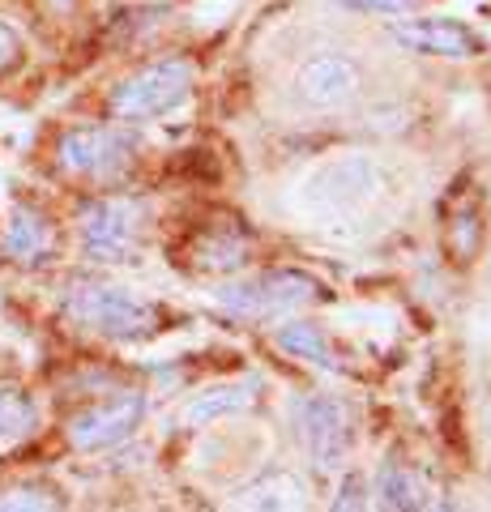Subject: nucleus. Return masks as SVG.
Masks as SVG:
<instances>
[{"mask_svg":"<svg viewBox=\"0 0 491 512\" xmlns=\"http://www.w3.org/2000/svg\"><path fill=\"white\" fill-rule=\"evenodd\" d=\"M261 384L257 380H231V384H214V389L197 393L193 402L184 406V423H223L231 414H244L252 402H257Z\"/></svg>","mask_w":491,"mask_h":512,"instance_id":"ddd939ff","label":"nucleus"},{"mask_svg":"<svg viewBox=\"0 0 491 512\" xmlns=\"http://www.w3.org/2000/svg\"><path fill=\"white\" fill-rule=\"evenodd\" d=\"M338 5H351L363 13H410V9L427 5V0H338Z\"/></svg>","mask_w":491,"mask_h":512,"instance_id":"412c9836","label":"nucleus"},{"mask_svg":"<svg viewBox=\"0 0 491 512\" xmlns=\"http://www.w3.org/2000/svg\"><path fill=\"white\" fill-rule=\"evenodd\" d=\"M201 256H205V269H235V265H244V256H248V244L244 239H235L231 227H218L214 239H205L201 244Z\"/></svg>","mask_w":491,"mask_h":512,"instance_id":"f3484780","label":"nucleus"},{"mask_svg":"<svg viewBox=\"0 0 491 512\" xmlns=\"http://www.w3.org/2000/svg\"><path fill=\"white\" fill-rule=\"evenodd\" d=\"M295 414L316 470H338L346 453H351V423H346L342 402L329 393H304Z\"/></svg>","mask_w":491,"mask_h":512,"instance_id":"0eeeda50","label":"nucleus"},{"mask_svg":"<svg viewBox=\"0 0 491 512\" xmlns=\"http://www.w3.org/2000/svg\"><path fill=\"white\" fill-rule=\"evenodd\" d=\"M227 512H308V487L291 470H269L235 491Z\"/></svg>","mask_w":491,"mask_h":512,"instance_id":"9d476101","label":"nucleus"},{"mask_svg":"<svg viewBox=\"0 0 491 512\" xmlns=\"http://www.w3.org/2000/svg\"><path fill=\"white\" fill-rule=\"evenodd\" d=\"M316 299H321V282L299 274V269H265L257 278L227 282L223 291H218V303H223L231 316H244V320L291 316Z\"/></svg>","mask_w":491,"mask_h":512,"instance_id":"f03ea898","label":"nucleus"},{"mask_svg":"<svg viewBox=\"0 0 491 512\" xmlns=\"http://www.w3.org/2000/svg\"><path fill=\"white\" fill-rule=\"evenodd\" d=\"M423 512H453V508H449V504H440L436 495H432V500H427V508H423Z\"/></svg>","mask_w":491,"mask_h":512,"instance_id":"4be33fe9","label":"nucleus"},{"mask_svg":"<svg viewBox=\"0 0 491 512\" xmlns=\"http://www.w3.org/2000/svg\"><path fill=\"white\" fill-rule=\"evenodd\" d=\"M35 431V402L22 389H0V444H18Z\"/></svg>","mask_w":491,"mask_h":512,"instance_id":"dca6fc26","label":"nucleus"},{"mask_svg":"<svg viewBox=\"0 0 491 512\" xmlns=\"http://www.w3.org/2000/svg\"><path fill=\"white\" fill-rule=\"evenodd\" d=\"M376 512H423L427 508V483L415 474V470H406V466H385L376 478Z\"/></svg>","mask_w":491,"mask_h":512,"instance_id":"4468645a","label":"nucleus"},{"mask_svg":"<svg viewBox=\"0 0 491 512\" xmlns=\"http://www.w3.org/2000/svg\"><path fill=\"white\" fill-rule=\"evenodd\" d=\"M5 252H9V261H18L26 269L47 265L56 256V227H52V218L39 214L35 205H13V214L5 222Z\"/></svg>","mask_w":491,"mask_h":512,"instance_id":"9b49d317","label":"nucleus"},{"mask_svg":"<svg viewBox=\"0 0 491 512\" xmlns=\"http://www.w3.org/2000/svg\"><path fill=\"white\" fill-rule=\"evenodd\" d=\"M141 414H146V397L141 393H116V397H103L86 410H77L65 436L77 453H103V448H116L120 440H129Z\"/></svg>","mask_w":491,"mask_h":512,"instance_id":"423d86ee","label":"nucleus"},{"mask_svg":"<svg viewBox=\"0 0 491 512\" xmlns=\"http://www.w3.org/2000/svg\"><path fill=\"white\" fill-rule=\"evenodd\" d=\"M440 239L453 265H470L483 248V197L470 180H457L440 201Z\"/></svg>","mask_w":491,"mask_h":512,"instance_id":"6e6552de","label":"nucleus"},{"mask_svg":"<svg viewBox=\"0 0 491 512\" xmlns=\"http://www.w3.org/2000/svg\"><path fill=\"white\" fill-rule=\"evenodd\" d=\"M188 90H193V64L188 60H158V64L137 69L133 77H124V82L112 90L107 107H112V116L120 124H137V120H154L176 103H184Z\"/></svg>","mask_w":491,"mask_h":512,"instance_id":"20e7f679","label":"nucleus"},{"mask_svg":"<svg viewBox=\"0 0 491 512\" xmlns=\"http://www.w3.org/2000/svg\"><path fill=\"white\" fill-rule=\"evenodd\" d=\"M389 35L398 39L402 47L419 56H479L483 52V39L474 35L470 26L453 22V18H415V22H398L389 26Z\"/></svg>","mask_w":491,"mask_h":512,"instance_id":"1a4fd4ad","label":"nucleus"},{"mask_svg":"<svg viewBox=\"0 0 491 512\" xmlns=\"http://www.w3.org/2000/svg\"><path fill=\"white\" fill-rule=\"evenodd\" d=\"M0 512H65V508H60L56 491L18 487V491H5V495H0Z\"/></svg>","mask_w":491,"mask_h":512,"instance_id":"a211bd4d","label":"nucleus"},{"mask_svg":"<svg viewBox=\"0 0 491 512\" xmlns=\"http://www.w3.org/2000/svg\"><path fill=\"white\" fill-rule=\"evenodd\" d=\"M368 495L372 491L359 474H346L338 483V495H334V504H329V512H368Z\"/></svg>","mask_w":491,"mask_h":512,"instance_id":"6ab92c4d","label":"nucleus"},{"mask_svg":"<svg viewBox=\"0 0 491 512\" xmlns=\"http://www.w3.org/2000/svg\"><path fill=\"white\" fill-rule=\"evenodd\" d=\"M278 346L287 350V355H295V359H308L316 367H329V372H342V359H338L334 342H329L316 325H282L278 329Z\"/></svg>","mask_w":491,"mask_h":512,"instance_id":"2eb2a0df","label":"nucleus"},{"mask_svg":"<svg viewBox=\"0 0 491 512\" xmlns=\"http://www.w3.org/2000/svg\"><path fill=\"white\" fill-rule=\"evenodd\" d=\"M137 137L124 124H82L69 128L56 146L60 167L69 175H82V180H107L133 163Z\"/></svg>","mask_w":491,"mask_h":512,"instance_id":"39448f33","label":"nucleus"},{"mask_svg":"<svg viewBox=\"0 0 491 512\" xmlns=\"http://www.w3.org/2000/svg\"><path fill=\"white\" fill-rule=\"evenodd\" d=\"M60 312H65L77 329H90L99 338L137 342L163 329V312L150 299L133 295L129 286L99 282V278H77L60 295Z\"/></svg>","mask_w":491,"mask_h":512,"instance_id":"f257e3e1","label":"nucleus"},{"mask_svg":"<svg viewBox=\"0 0 491 512\" xmlns=\"http://www.w3.org/2000/svg\"><path fill=\"white\" fill-rule=\"evenodd\" d=\"M359 94V69L346 56H316L299 73V99L312 107H342Z\"/></svg>","mask_w":491,"mask_h":512,"instance_id":"f8f14e48","label":"nucleus"},{"mask_svg":"<svg viewBox=\"0 0 491 512\" xmlns=\"http://www.w3.org/2000/svg\"><path fill=\"white\" fill-rule=\"evenodd\" d=\"M18 60H22V35L9 22H0V77H5Z\"/></svg>","mask_w":491,"mask_h":512,"instance_id":"aec40b11","label":"nucleus"},{"mask_svg":"<svg viewBox=\"0 0 491 512\" xmlns=\"http://www.w3.org/2000/svg\"><path fill=\"white\" fill-rule=\"evenodd\" d=\"M82 248L90 261L124 265L141 252V235H146V210L133 197H99L82 210Z\"/></svg>","mask_w":491,"mask_h":512,"instance_id":"7ed1b4c3","label":"nucleus"}]
</instances>
